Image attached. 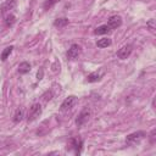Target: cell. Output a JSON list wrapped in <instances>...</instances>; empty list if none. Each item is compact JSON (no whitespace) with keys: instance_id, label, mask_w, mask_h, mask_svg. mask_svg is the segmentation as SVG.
<instances>
[{"instance_id":"obj_8","label":"cell","mask_w":156,"mask_h":156,"mask_svg":"<svg viewBox=\"0 0 156 156\" xmlns=\"http://www.w3.org/2000/svg\"><path fill=\"white\" fill-rule=\"evenodd\" d=\"M104 73H105V69H104V68H100L99 71H95V72H93V73L88 74V77H87V80H88V82H90V83H94V82H99V80L102 78Z\"/></svg>"},{"instance_id":"obj_10","label":"cell","mask_w":156,"mask_h":156,"mask_svg":"<svg viewBox=\"0 0 156 156\" xmlns=\"http://www.w3.org/2000/svg\"><path fill=\"white\" fill-rule=\"evenodd\" d=\"M82 145H83V140H82V139H79V138H73V139H71V146L76 149V154H77V155L80 154Z\"/></svg>"},{"instance_id":"obj_19","label":"cell","mask_w":156,"mask_h":156,"mask_svg":"<svg viewBox=\"0 0 156 156\" xmlns=\"http://www.w3.org/2000/svg\"><path fill=\"white\" fill-rule=\"evenodd\" d=\"M147 27H149V29H150V32H155V21L154 20H150L149 22H147V24H146Z\"/></svg>"},{"instance_id":"obj_15","label":"cell","mask_w":156,"mask_h":156,"mask_svg":"<svg viewBox=\"0 0 156 156\" xmlns=\"http://www.w3.org/2000/svg\"><path fill=\"white\" fill-rule=\"evenodd\" d=\"M15 22H16L15 15H12V13L6 15V17H5V26H6V27H12V26L15 24Z\"/></svg>"},{"instance_id":"obj_9","label":"cell","mask_w":156,"mask_h":156,"mask_svg":"<svg viewBox=\"0 0 156 156\" xmlns=\"http://www.w3.org/2000/svg\"><path fill=\"white\" fill-rule=\"evenodd\" d=\"M16 5V0H6L1 6H0V15H4L6 12H9L10 10H12Z\"/></svg>"},{"instance_id":"obj_6","label":"cell","mask_w":156,"mask_h":156,"mask_svg":"<svg viewBox=\"0 0 156 156\" xmlns=\"http://www.w3.org/2000/svg\"><path fill=\"white\" fill-rule=\"evenodd\" d=\"M80 52H82L80 45H78V44H72L71 48H69L68 51H67V57L71 58V60H74V58H77V57L79 56Z\"/></svg>"},{"instance_id":"obj_18","label":"cell","mask_w":156,"mask_h":156,"mask_svg":"<svg viewBox=\"0 0 156 156\" xmlns=\"http://www.w3.org/2000/svg\"><path fill=\"white\" fill-rule=\"evenodd\" d=\"M60 0H44V4H43V7L45 9V10H49V9H51L56 2H58Z\"/></svg>"},{"instance_id":"obj_4","label":"cell","mask_w":156,"mask_h":156,"mask_svg":"<svg viewBox=\"0 0 156 156\" xmlns=\"http://www.w3.org/2000/svg\"><path fill=\"white\" fill-rule=\"evenodd\" d=\"M76 104H77V98L74 95H71L63 100V102L61 105V111H68V110L73 108Z\"/></svg>"},{"instance_id":"obj_11","label":"cell","mask_w":156,"mask_h":156,"mask_svg":"<svg viewBox=\"0 0 156 156\" xmlns=\"http://www.w3.org/2000/svg\"><path fill=\"white\" fill-rule=\"evenodd\" d=\"M29 71H30V63H29V62L23 61V62H21V63L18 65V73L26 74V73H28Z\"/></svg>"},{"instance_id":"obj_16","label":"cell","mask_w":156,"mask_h":156,"mask_svg":"<svg viewBox=\"0 0 156 156\" xmlns=\"http://www.w3.org/2000/svg\"><path fill=\"white\" fill-rule=\"evenodd\" d=\"M12 50H13V46H12V45H10V46L5 48V49L2 50V52H1V56H0L1 61H6V58L10 56V54L12 52Z\"/></svg>"},{"instance_id":"obj_1","label":"cell","mask_w":156,"mask_h":156,"mask_svg":"<svg viewBox=\"0 0 156 156\" xmlns=\"http://www.w3.org/2000/svg\"><path fill=\"white\" fill-rule=\"evenodd\" d=\"M145 135H146V133L143 132V130L134 132V133L127 135V138H126V144H127V145H135V144H138Z\"/></svg>"},{"instance_id":"obj_5","label":"cell","mask_w":156,"mask_h":156,"mask_svg":"<svg viewBox=\"0 0 156 156\" xmlns=\"http://www.w3.org/2000/svg\"><path fill=\"white\" fill-rule=\"evenodd\" d=\"M132 51H133V46H132L130 44H127V45L122 46V48L117 51V56H118V58H121V60H126V58H128V57L130 56Z\"/></svg>"},{"instance_id":"obj_14","label":"cell","mask_w":156,"mask_h":156,"mask_svg":"<svg viewBox=\"0 0 156 156\" xmlns=\"http://www.w3.org/2000/svg\"><path fill=\"white\" fill-rule=\"evenodd\" d=\"M112 44V40L110 38H102V39H99L96 41V46L98 48H107Z\"/></svg>"},{"instance_id":"obj_12","label":"cell","mask_w":156,"mask_h":156,"mask_svg":"<svg viewBox=\"0 0 156 156\" xmlns=\"http://www.w3.org/2000/svg\"><path fill=\"white\" fill-rule=\"evenodd\" d=\"M111 32V28L107 26V24H101V26H99L95 30H94V34H108Z\"/></svg>"},{"instance_id":"obj_7","label":"cell","mask_w":156,"mask_h":156,"mask_svg":"<svg viewBox=\"0 0 156 156\" xmlns=\"http://www.w3.org/2000/svg\"><path fill=\"white\" fill-rule=\"evenodd\" d=\"M107 26L111 28V30H112V29H117L118 27H121V26H122V18H121L119 16H117V15L111 16V17L108 18Z\"/></svg>"},{"instance_id":"obj_2","label":"cell","mask_w":156,"mask_h":156,"mask_svg":"<svg viewBox=\"0 0 156 156\" xmlns=\"http://www.w3.org/2000/svg\"><path fill=\"white\" fill-rule=\"evenodd\" d=\"M90 113H91L90 108H89L88 106H87V107H84V108L79 112V115H78V117H77V119H76V124H77L78 127H80V126L85 124V123L88 122L89 117H90Z\"/></svg>"},{"instance_id":"obj_17","label":"cell","mask_w":156,"mask_h":156,"mask_svg":"<svg viewBox=\"0 0 156 156\" xmlns=\"http://www.w3.org/2000/svg\"><path fill=\"white\" fill-rule=\"evenodd\" d=\"M68 24V20L67 18H57L55 22H54V26L55 27H58V28H62V27H65V26H67Z\"/></svg>"},{"instance_id":"obj_3","label":"cell","mask_w":156,"mask_h":156,"mask_svg":"<svg viewBox=\"0 0 156 156\" xmlns=\"http://www.w3.org/2000/svg\"><path fill=\"white\" fill-rule=\"evenodd\" d=\"M41 115V105L40 104H33L28 111V121L32 122L34 119H37L39 116Z\"/></svg>"},{"instance_id":"obj_13","label":"cell","mask_w":156,"mask_h":156,"mask_svg":"<svg viewBox=\"0 0 156 156\" xmlns=\"http://www.w3.org/2000/svg\"><path fill=\"white\" fill-rule=\"evenodd\" d=\"M23 116H24V112H23V108L22 107H18L13 115V122L15 123H20L22 119H23Z\"/></svg>"}]
</instances>
